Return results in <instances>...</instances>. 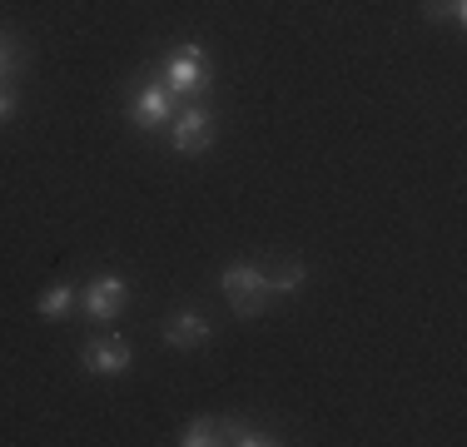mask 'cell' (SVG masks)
<instances>
[{
    "label": "cell",
    "mask_w": 467,
    "mask_h": 447,
    "mask_svg": "<svg viewBox=\"0 0 467 447\" xmlns=\"http://www.w3.org/2000/svg\"><path fill=\"white\" fill-rule=\"evenodd\" d=\"M209 85H214L209 50L199 40L180 45V50L170 55V65H164V89H170L174 99H189V95H209Z\"/></svg>",
    "instance_id": "obj_1"
},
{
    "label": "cell",
    "mask_w": 467,
    "mask_h": 447,
    "mask_svg": "<svg viewBox=\"0 0 467 447\" xmlns=\"http://www.w3.org/2000/svg\"><path fill=\"white\" fill-rule=\"evenodd\" d=\"M219 288H224L229 308L239 313V318H259V313L269 308V278H264L259 264H224Z\"/></svg>",
    "instance_id": "obj_2"
},
{
    "label": "cell",
    "mask_w": 467,
    "mask_h": 447,
    "mask_svg": "<svg viewBox=\"0 0 467 447\" xmlns=\"http://www.w3.org/2000/svg\"><path fill=\"white\" fill-rule=\"evenodd\" d=\"M170 144L180 154H204L214 144V109L209 105H189L184 115L170 120Z\"/></svg>",
    "instance_id": "obj_3"
},
{
    "label": "cell",
    "mask_w": 467,
    "mask_h": 447,
    "mask_svg": "<svg viewBox=\"0 0 467 447\" xmlns=\"http://www.w3.org/2000/svg\"><path fill=\"white\" fill-rule=\"evenodd\" d=\"M80 304H85V318H95V323L119 318L125 304H130V284L119 274H99V278H90V288L80 294Z\"/></svg>",
    "instance_id": "obj_4"
},
{
    "label": "cell",
    "mask_w": 467,
    "mask_h": 447,
    "mask_svg": "<svg viewBox=\"0 0 467 447\" xmlns=\"http://www.w3.org/2000/svg\"><path fill=\"white\" fill-rule=\"evenodd\" d=\"M80 368L95 378H119V373L135 368V348H130L125 338H95L80 348Z\"/></svg>",
    "instance_id": "obj_5"
},
{
    "label": "cell",
    "mask_w": 467,
    "mask_h": 447,
    "mask_svg": "<svg viewBox=\"0 0 467 447\" xmlns=\"http://www.w3.org/2000/svg\"><path fill=\"white\" fill-rule=\"evenodd\" d=\"M209 338H214V323H209L199 308H174L170 323H164V343L180 348V353L199 348V343H209Z\"/></svg>",
    "instance_id": "obj_6"
},
{
    "label": "cell",
    "mask_w": 467,
    "mask_h": 447,
    "mask_svg": "<svg viewBox=\"0 0 467 447\" xmlns=\"http://www.w3.org/2000/svg\"><path fill=\"white\" fill-rule=\"evenodd\" d=\"M170 120H174V95L164 85H144L135 95V130L160 134V130H170Z\"/></svg>",
    "instance_id": "obj_7"
},
{
    "label": "cell",
    "mask_w": 467,
    "mask_h": 447,
    "mask_svg": "<svg viewBox=\"0 0 467 447\" xmlns=\"http://www.w3.org/2000/svg\"><path fill=\"white\" fill-rule=\"evenodd\" d=\"M269 278V298H284V294H298L308 284V268L304 264H279V268H264Z\"/></svg>",
    "instance_id": "obj_8"
},
{
    "label": "cell",
    "mask_w": 467,
    "mask_h": 447,
    "mask_svg": "<svg viewBox=\"0 0 467 447\" xmlns=\"http://www.w3.org/2000/svg\"><path fill=\"white\" fill-rule=\"evenodd\" d=\"M20 70H26V45L10 36V30H0V85L20 80Z\"/></svg>",
    "instance_id": "obj_9"
},
{
    "label": "cell",
    "mask_w": 467,
    "mask_h": 447,
    "mask_svg": "<svg viewBox=\"0 0 467 447\" xmlns=\"http://www.w3.org/2000/svg\"><path fill=\"white\" fill-rule=\"evenodd\" d=\"M70 308H75V288H70V284H55L50 294L36 298V313H40V318H65Z\"/></svg>",
    "instance_id": "obj_10"
},
{
    "label": "cell",
    "mask_w": 467,
    "mask_h": 447,
    "mask_svg": "<svg viewBox=\"0 0 467 447\" xmlns=\"http://www.w3.org/2000/svg\"><path fill=\"white\" fill-rule=\"evenodd\" d=\"M422 16L432 20V26H438V20H452V26H467V0H428V5H422Z\"/></svg>",
    "instance_id": "obj_11"
},
{
    "label": "cell",
    "mask_w": 467,
    "mask_h": 447,
    "mask_svg": "<svg viewBox=\"0 0 467 447\" xmlns=\"http://www.w3.org/2000/svg\"><path fill=\"white\" fill-rule=\"evenodd\" d=\"M184 447H214L219 442V418H194L189 428L180 432Z\"/></svg>",
    "instance_id": "obj_12"
},
{
    "label": "cell",
    "mask_w": 467,
    "mask_h": 447,
    "mask_svg": "<svg viewBox=\"0 0 467 447\" xmlns=\"http://www.w3.org/2000/svg\"><path fill=\"white\" fill-rule=\"evenodd\" d=\"M10 115H16V89L0 85V125H10Z\"/></svg>",
    "instance_id": "obj_13"
}]
</instances>
